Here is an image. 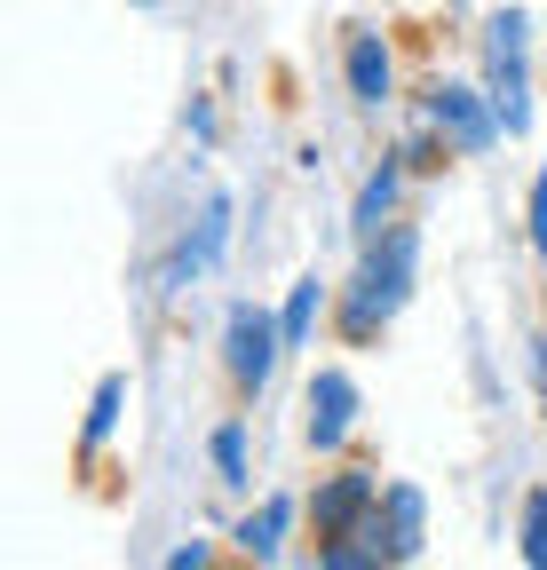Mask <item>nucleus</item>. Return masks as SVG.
<instances>
[{
  "label": "nucleus",
  "mask_w": 547,
  "mask_h": 570,
  "mask_svg": "<svg viewBox=\"0 0 547 570\" xmlns=\"http://www.w3.org/2000/svg\"><path fill=\"white\" fill-rule=\"evenodd\" d=\"M413 294H421V223L397 214L381 238L358 246L350 277L333 285V341L341 348H381L389 325L413 309Z\"/></svg>",
  "instance_id": "f257e3e1"
},
{
  "label": "nucleus",
  "mask_w": 547,
  "mask_h": 570,
  "mask_svg": "<svg viewBox=\"0 0 547 570\" xmlns=\"http://www.w3.org/2000/svg\"><path fill=\"white\" fill-rule=\"evenodd\" d=\"M476 80H485L508 142L531 135V9H492L485 24H476Z\"/></svg>",
  "instance_id": "f03ea898"
},
{
  "label": "nucleus",
  "mask_w": 547,
  "mask_h": 570,
  "mask_svg": "<svg viewBox=\"0 0 547 570\" xmlns=\"http://www.w3.org/2000/svg\"><path fill=\"white\" fill-rule=\"evenodd\" d=\"M279 365H286L279 309L238 294V302L223 309V381H231V396H238V404H262L270 381H279Z\"/></svg>",
  "instance_id": "7ed1b4c3"
},
{
  "label": "nucleus",
  "mask_w": 547,
  "mask_h": 570,
  "mask_svg": "<svg viewBox=\"0 0 547 570\" xmlns=\"http://www.w3.org/2000/svg\"><path fill=\"white\" fill-rule=\"evenodd\" d=\"M231 223H238V198H231V190H207V198H198V223H183V238L167 246L152 294L175 302V294H191L198 277H215V269L231 262Z\"/></svg>",
  "instance_id": "20e7f679"
},
{
  "label": "nucleus",
  "mask_w": 547,
  "mask_h": 570,
  "mask_svg": "<svg viewBox=\"0 0 547 570\" xmlns=\"http://www.w3.org/2000/svg\"><path fill=\"white\" fill-rule=\"evenodd\" d=\"M421 119L452 142V159H485V151H500V142H508V127H500L485 80H445V71H437V80L421 88Z\"/></svg>",
  "instance_id": "39448f33"
},
{
  "label": "nucleus",
  "mask_w": 547,
  "mask_h": 570,
  "mask_svg": "<svg viewBox=\"0 0 547 570\" xmlns=\"http://www.w3.org/2000/svg\"><path fill=\"white\" fill-rule=\"evenodd\" d=\"M381 468L373 460H333L310 491H302V508H310V539H358L381 508Z\"/></svg>",
  "instance_id": "423d86ee"
},
{
  "label": "nucleus",
  "mask_w": 547,
  "mask_h": 570,
  "mask_svg": "<svg viewBox=\"0 0 547 570\" xmlns=\"http://www.w3.org/2000/svg\"><path fill=\"white\" fill-rule=\"evenodd\" d=\"M358 420H365L358 373H350V365H318L310 389H302V444H310L318 460H341V452H350V436H358Z\"/></svg>",
  "instance_id": "0eeeda50"
},
{
  "label": "nucleus",
  "mask_w": 547,
  "mask_h": 570,
  "mask_svg": "<svg viewBox=\"0 0 547 570\" xmlns=\"http://www.w3.org/2000/svg\"><path fill=\"white\" fill-rule=\"evenodd\" d=\"M310 523V508H302V491H262L254 508L223 531L231 539V554L238 562H254V570H270V562H286V547H294V531Z\"/></svg>",
  "instance_id": "6e6552de"
},
{
  "label": "nucleus",
  "mask_w": 547,
  "mask_h": 570,
  "mask_svg": "<svg viewBox=\"0 0 547 570\" xmlns=\"http://www.w3.org/2000/svg\"><path fill=\"white\" fill-rule=\"evenodd\" d=\"M341 88H350L358 111L397 104V48H389L381 24H350V40H341Z\"/></svg>",
  "instance_id": "1a4fd4ad"
},
{
  "label": "nucleus",
  "mask_w": 547,
  "mask_h": 570,
  "mask_svg": "<svg viewBox=\"0 0 547 570\" xmlns=\"http://www.w3.org/2000/svg\"><path fill=\"white\" fill-rule=\"evenodd\" d=\"M358 539H373L397 570L421 562V547H429V491H421V483H389L381 508H373V523H365Z\"/></svg>",
  "instance_id": "9d476101"
},
{
  "label": "nucleus",
  "mask_w": 547,
  "mask_h": 570,
  "mask_svg": "<svg viewBox=\"0 0 547 570\" xmlns=\"http://www.w3.org/2000/svg\"><path fill=\"white\" fill-rule=\"evenodd\" d=\"M404 183H413V167H404L397 151H381V167L358 183V198H350V246H365V238H381L397 214H404Z\"/></svg>",
  "instance_id": "9b49d317"
},
{
  "label": "nucleus",
  "mask_w": 547,
  "mask_h": 570,
  "mask_svg": "<svg viewBox=\"0 0 547 570\" xmlns=\"http://www.w3.org/2000/svg\"><path fill=\"white\" fill-rule=\"evenodd\" d=\"M318 325H333V277L302 269V277L286 285V302H279V333H286V356H294V348H310V341H318Z\"/></svg>",
  "instance_id": "f8f14e48"
},
{
  "label": "nucleus",
  "mask_w": 547,
  "mask_h": 570,
  "mask_svg": "<svg viewBox=\"0 0 547 570\" xmlns=\"http://www.w3.org/2000/svg\"><path fill=\"white\" fill-rule=\"evenodd\" d=\"M119 420H127V373L111 365V373H96L88 412H80V468H96V460H104V444L119 436Z\"/></svg>",
  "instance_id": "ddd939ff"
},
{
  "label": "nucleus",
  "mask_w": 547,
  "mask_h": 570,
  "mask_svg": "<svg viewBox=\"0 0 547 570\" xmlns=\"http://www.w3.org/2000/svg\"><path fill=\"white\" fill-rule=\"evenodd\" d=\"M207 468H215L223 491H246V483H254V444H246V420H238V412L207 428Z\"/></svg>",
  "instance_id": "4468645a"
},
{
  "label": "nucleus",
  "mask_w": 547,
  "mask_h": 570,
  "mask_svg": "<svg viewBox=\"0 0 547 570\" xmlns=\"http://www.w3.org/2000/svg\"><path fill=\"white\" fill-rule=\"evenodd\" d=\"M516 554H524V570H547V483H531L516 508Z\"/></svg>",
  "instance_id": "2eb2a0df"
},
{
  "label": "nucleus",
  "mask_w": 547,
  "mask_h": 570,
  "mask_svg": "<svg viewBox=\"0 0 547 570\" xmlns=\"http://www.w3.org/2000/svg\"><path fill=\"white\" fill-rule=\"evenodd\" d=\"M389 151H397L404 167H413V183H429V175H445V167H452V142H445L429 119H421L413 135H404V142H389Z\"/></svg>",
  "instance_id": "dca6fc26"
},
{
  "label": "nucleus",
  "mask_w": 547,
  "mask_h": 570,
  "mask_svg": "<svg viewBox=\"0 0 547 570\" xmlns=\"http://www.w3.org/2000/svg\"><path fill=\"white\" fill-rule=\"evenodd\" d=\"M318 570H397L373 539H318Z\"/></svg>",
  "instance_id": "f3484780"
},
{
  "label": "nucleus",
  "mask_w": 547,
  "mask_h": 570,
  "mask_svg": "<svg viewBox=\"0 0 547 570\" xmlns=\"http://www.w3.org/2000/svg\"><path fill=\"white\" fill-rule=\"evenodd\" d=\"M524 238H531V254L547 262V159H539V175H531V198H524Z\"/></svg>",
  "instance_id": "a211bd4d"
},
{
  "label": "nucleus",
  "mask_w": 547,
  "mask_h": 570,
  "mask_svg": "<svg viewBox=\"0 0 547 570\" xmlns=\"http://www.w3.org/2000/svg\"><path fill=\"white\" fill-rule=\"evenodd\" d=\"M215 562H223V547H215V539H183L159 570H215Z\"/></svg>",
  "instance_id": "6ab92c4d"
},
{
  "label": "nucleus",
  "mask_w": 547,
  "mask_h": 570,
  "mask_svg": "<svg viewBox=\"0 0 547 570\" xmlns=\"http://www.w3.org/2000/svg\"><path fill=\"white\" fill-rule=\"evenodd\" d=\"M183 127H191L198 142H215V104H207V96H191V111H183Z\"/></svg>",
  "instance_id": "aec40b11"
},
{
  "label": "nucleus",
  "mask_w": 547,
  "mask_h": 570,
  "mask_svg": "<svg viewBox=\"0 0 547 570\" xmlns=\"http://www.w3.org/2000/svg\"><path fill=\"white\" fill-rule=\"evenodd\" d=\"M294 570H318V554H310V562H294Z\"/></svg>",
  "instance_id": "412c9836"
},
{
  "label": "nucleus",
  "mask_w": 547,
  "mask_h": 570,
  "mask_svg": "<svg viewBox=\"0 0 547 570\" xmlns=\"http://www.w3.org/2000/svg\"><path fill=\"white\" fill-rule=\"evenodd\" d=\"M135 9H159V0H135Z\"/></svg>",
  "instance_id": "4be33fe9"
},
{
  "label": "nucleus",
  "mask_w": 547,
  "mask_h": 570,
  "mask_svg": "<svg viewBox=\"0 0 547 570\" xmlns=\"http://www.w3.org/2000/svg\"><path fill=\"white\" fill-rule=\"evenodd\" d=\"M460 9H468V0H460Z\"/></svg>",
  "instance_id": "5701e85b"
}]
</instances>
